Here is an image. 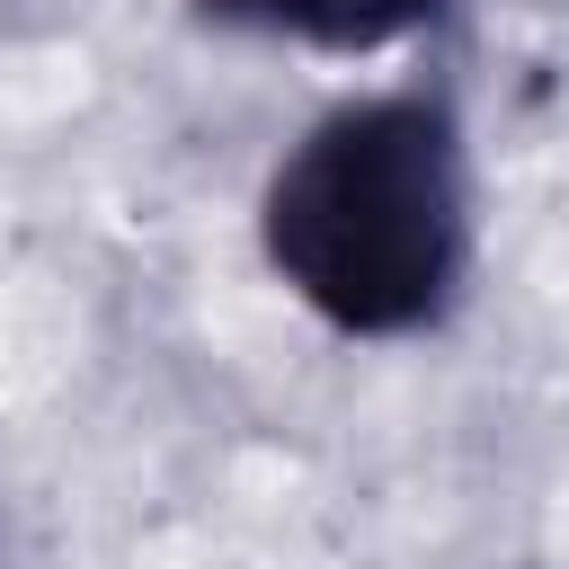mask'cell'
Masks as SVG:
<instances>
[{
    "label": "cell",
    "mask_w": 569,
    "mask_h": 569,
    "mask_svg": "<svg viewBox=\"0 0 569 569\" xmlns=\"http://www.w3.org/2000/svg\"><path fill=\"white\" fill-rule=\"evenodd\" d=\"M267 267L347 338L445 320L471 258V187L453 107L427 89L329 107L258 196Z\"/></svg>",
    "instance_id": "obj_1"
},
{
    "label": "cell",
    "mask_w": 569,
    "mask_h": 569,
    "mask_svg": "<svg viewBox=\"0 0 569 569\" xmlns=\"http://www.w3.org/2000/svg\"><path fill=\"white\" fill-rule=\"evenodd\" d=\"M213 27H249V36H293L320 53H382L400 36H418L445 0H196Z\"/></svg>",
    "instance_id": "obj_2"
}]
</instances>
